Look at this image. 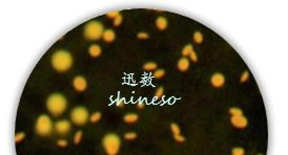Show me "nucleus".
Segmentation results:
<instances>
[{
	"label": "nucleus",
	"instance_id": "f257e3e1",
	"mask_svg": "<svg viewBox=\"0 0 288 155\" xmlns=\"http://www.w3.org/2000/svg\"><path fill=\"white\" fill-rule=\"evenodd\" d=\"M52 65L57 71H66L73 65V57L66 51H58L52 57Z\"/></svg>",
	"mask_w": 288,
	"mask_h": 155
},
{
	"label": "nucleus",
	"instance_id": "f03ea898",
	"mask_svg": "<svg viewBox=\"0 0 288 155\" xmlns=\"http://www.w3.org/2000/svg\"><path fill=\"white\" fill-rule=\"evenodd\" d=\"M66 106H67L66 99L59 93H54V95H49L48 101H46V108L55 116L62 114L65 111Z\"/></svg>",
	"mask_w": 288,
	"mask_h": 155
},
{
	"label": "nucleus",
	"instance_id": "7ed1b4c3",
	"mask_svg": "<svg viewBox=\"0 0 288 155\" xmlns=\"http://www.w3.org/2000/svg\"><path fill=\"white\" fill-rule=\"evenodd\" d=\"M103 148L107 155H117L121 146V140L117 134L109 133L103 137Z\"/></svg>",
	"mask_w": 288,
	"mask_h": 155
},
{
	"label": "nucleus",
	"instance_id": "20e7f679",
	"mask_svg": "<svg viewBox=\"0 0 288 155\" xmlns=\"http://www.w3.org/2000/svg\"><path fill=\"white\" fill-rule=\"evenodd\" d=\"M104 27L103 24L100 21H90L88 23L85 25L84 29V36L85 38H87L88 40H99L100 38H102L104 33Z\"/></svg>",
	"mask_w": 288,
	"mask_h": 155
},
{
	"label": "nucleus",
	"instance_id": "39448f33",
	"mask_svg": "<svg viewBox=\"0 0 288 155\" xmlns=\"http://www.w3.org/2000/svg\"><path fill=\"white\" fill-rule=\"evenodd\" d=\"M36 132L39 135L42 136H46V135L51 134L52 130H53V123L52 120L49 118V115H40L38 117L37 122H36Z\"/></svg>",
	"mask_w": 288,
	"mask_h": 155
},
{
	"label": "nucleus",
	"instance_id": "423d86ee",
	"mask_svg": "<svg viewBox=\"0 0 288 155\" xmlns=\"http://www.w3.org/2000/svg\"><path fill=\"white\" fill-rule=\"evenodd\" d=\"M71 120L74 124L76 125H84L86 122L90 120V114H88V111L85 109L84 107H76L72 110L71 112Z\"/></svg>",
	"mask_w": 288,
	"mask_h": 155
},
{
	"label": "nucleus",
	"instance_id": "0eeeda50",
	"mask_svg": "<svg viewBox=\"0 0 288 155\" xmlns=\"http://www.w3.org/2000/svg\"><path fill=\"white\" fill-rule=\"evenodd\" d=\"M73 87L75 88V90L79 91V92L84 91L87 87V82H86V80H85V78H83L81 76L75 77L73 80Z\"/></svg>",
	"mask_w": 288,
	"mask_h": 155
},
{
	"label": "nucleus",
	"instance_id": "6e6552de",
	"mask_svg": "<svg viewBox=\"0 0 288 155\" xmlns=\"http://www.w3.org/2000/svg\"><path fill=\"white\" fill-rule=\"evenodd\" d=\"M54 128H55V130H56L57 133L66 134L71 130L72 126H71L70 122H67V121H59L55 124Z\"/></svg>",
	"mask_w": 288,
	"mask_h": 155
},
{
	"label": "nucleus",
	"instance_id": "1a4fd4ad",
	"mask_svg": "<svg viewBox=\"0 0 288 155\" xmlns=\"http://www.w3.org/2000/svg\"><path fill=\"white\" fill-rule=\"evenodd\" d=\"M231 124L236 128H245L248 125V122L243 115H238V116H231L230 118Z\"/></svg>",
	"mask_w": 288,
	"mask_h": 155
},
{
	"label": "nucleus",
	"instance_id": "9d476101",
	"mask_svg": "<svg viewBox=\"0 0 288 155\" xmlns=\"http://www.w3.org/2000/svg\"><path fill=\"white\" fill-rule=\"evenodd\" d=\"M210 82H211L212 86L216 88H220L222 87L224 84H225V78L222 73H215L214 76L211 77L210 79Z\"/></svg>",
	"mask_w": 288,
	"mask_h": 155
},
{
	"label": "nucleus",
	"instance_id": "9b49d317",
	"mask_svg": "<svg viewBox=\"0 0 288 155\" xmlns=\"http://www.w3.org/2000/svg\"><path fill=\"white\" fill-rule=\"evenodd\" d=\"M102 38H103V40L105 41V42L109 43V42H113V41L115 40L116 34H115V32H114L113 29H105L104 33H103V36H102Z\"/></svg>",
	"mask_w": 288,
	"mask_h": 155
},
{
	"label": "nucleus",
	"instance_id": "f8f14e48",
	"mask_svg": "<svg viewBox=\"0 0 288 155\" xmlns=\"http://www.w3.org/2000/svg\"><path fill=\"white\" fill-rule=\"evenodd\" d=\"M177 67H178L179 70H181V71L187 70V69L189 68V60H188L187 58H185V57L181 58V59L178 61Z\"/></svg>",
	"mask_w": 288,
	"mask_h": 155
},
{
	"label": "nucleus",
	"instance_id": "ddd939ff",
	"mask_svg": "<svg viewBox=\"0 0 288 155\" xmlns=\"http://www.w3.org/2000/svg\"><path fill=\"white\" fill-rule=\"evenodd\" d=\"M101 47L97 44H93V45L90 46L88 48V54L91 55L93 58H98L101 55Z\"/></svg>",
	"mask_w": 288,
	"mask_h": 155
},
{
	"label": "nucleus",
	"instance_id": "4468645a",
	"mask_svg": "<svg viewBox=\"0 0 288 155\" xmlns=\"http://www.w3.org/2000/svg\"><path fill=\"white\" fill-rule=\"evenodd\" d=\"M123 120L127 124H132L139 120V115L136 114V113H127V114L124 115Z\"/></svg>",
	"mask_w": 288,
	"mask_h": 155
},
{
	"label": "nucleus",
	"instance_id": "2eb2a0df",
	"mask_svg": "<svg viewBox=\"0 0 288 155\" xmlns=\"http://www.w3.org/2000/svg\"><path fill=\"white\" fill-rule=\"evenodd\" d=\"M156 26L159 29L164 30L166 27H167V20H166V18L162 17V16L161 17H158L156 20Z\"/></svg>",
	"mask_w": 288,
	"mask_h": 155
},
{
	"label": "nucleus",
	"instance_id": "dca6fc26",
	"mask_svg": "<svg viewBox=\"0 0 288 155\" xmlns=\"http://www.w3.org/2000/svg\"><path fill=\"white\" fill-rule=\"evenodd\" d=\"M193 51V45H190V44H188V45L184 46L183 49H182V56L186 58L187 56H189L190 54Z\"/></svg>",
	"mask_w": 288,
	"mask_h": 155
},
{
	"label": "nucleus",
	"instance_id": "f3484780",
	"mask_svg": "<svg viewBox=\"0 0 288 155\" xmlns=\"http://www.w3.org/2000/svg\"><path fill=\"white\" fill-rule=\"evenodd\" d=\"M143 68L145 69V70H157V64L154 62H148V63H145V64L143 65Z\"/></svg>",
	"mask_w": 288,
	"mask_h": 155
},
{
	"label": "nucleus",
	"instance_id": "a211bd4d",
	"mask_svg": "<svg viewBox=\"0 0 288 155\" xmlns=\"http://www.w3.org/2000/svg\"><path fill=\"white\" fill-rule=\"evenodd\" d=\"M229 113L232 115V116H238V115H243V112H242V110L241 109H239V108H236V107H234V108H230L229 109Z\"/></svg>",
	"mask_w": 288,
	"mask_h": 155
},
{
	"label": "nucleus",
	"instance_id": "6ab92c4d",
	"mask_svg": "<svg viewBox=\"0 0 288 155\" xmlns=\"http://www.w3.org/2000/svg\"><path fill=\"white\" fill-rule=\"evenodd\" d=\"M193 41H195L196 43H202V41H203V35H202L200 32H196L195 34H193Z\"/></svg>",
	"mask_w": 288,
	"mask_h": 155
},
{
	"label": "nucleus",
	"instance_id": "aec40b11",
	"mask_svg": "<svg viewBox=\"0 0 288 155\" xmlns=\"http://www.w3.org/2000/svg\"><path fill=\"white\" fill-rule=\"evenodd\" d=\"M100 118H101V113L100 112H95L90 116V121L92 122V123H97Z\"/></svg>",
	"mask_w": 288,
	"mask_h": 155
},
{
	"label": "nucleus",
	"instance_id": "412c9836",
	"mask_svg": "<svg viewBox=\"0 0 288 155\" xmlns=\"http://www.w3.org/2000/svg\"><path fill=\"white\" fill-rule=\"evenodd\" d=\"M163 95H164V89H163V87H159V88H158V89H157L156 93H155L154 99H155V100H159V99H161L162 96H163Z\"/></svg>",
	"mask_w": 288,
	"mask_h": 155
},
{
	"label": "nucleus",
	"instance_id": "4be33fe9",
	"mask_svg": "<svg viewBox=\"0 0 288 155\" xmlns=\"http://www.w3.org/2000/svg\"><path fill=\"white\" fill-rule=\"evenodd\" d=\"M165 74V71L163 70V69H157V70L154 71V77L156 78V79H161V78L164 77Z\"/></svg>",
	"mask_w": 288,
	"mask_h": 155
},
{
	"label": "nucleus",
	"instance_id": "5701e85b",
	"mask_svg": "<svg viewBox=\"0 0 288 155\" xmlns=\"http://www.w3.org/2000/svg\"><path fill=\"white\" fill-rule=\"evenodd\" d=\"M170 130H171V132L174 133V135L180 134V127L177 125V124H175V123H173L170 125Z\"/></svg>",
	"mask_w": 288,
	"mask_h": 155
},
{
	"label": "nucleus",
	"instance_id": "b1692460",
	"mask_svg": "<svg viewBox=\"0 0 288 155\" xmlns=\"http://www.w3.org/2000/svg\"><path fill=\"white\" fill-rule=\"evenodd\" d=\"M244 153H245L244 149H243V148H240V147L232 149V151H231V154H232V155H244Z\"/></svg>",
	"mask_w": 288,
	"mask_h": 155
},
{
	"label": "nucleus",
	"instance_id": "393cba45",
	"mask_svg": "<svg viewBox=\"0 0 288 155\" xmlns=\"http://www.w3.org/2000/svg\"><path fill=\"white\" fill-rule=\"evenodd\" d=\"M23 138H26V133L24 132H19V133L15 135V142L19 143L21 140H23Z\"/></svg>",
	"mask_w": 288,
	"mask_h": 155
},
{
	"label": "nucleus",
	"instance_id": "a878e982",
	"mask_svg": "<svg viewBox=\"0 0 288 155\" xmlns=\"http://www.w3.org/2000/svg\"><path fill=\"white\" fill-rule=\"evenodd\" d=\"M136 137H137V133H135V132H127L124 134V138H126L127 140H135Z\"/></svg>",
	"mask_w": 288,
	"mask_h": 155
},
{
	"label": "nucleus",
	"instance_id": "bb28decb",
	"mask_svg": "<svg viewBox=\"0 0 288 155\" xmlns=\"http://www.w3.org/2000/svg\"><path fill=\"white\" fill-rule=\"evenodd\" d=\"M81 138H82V132L81 131H78L75 133V136H74V143L75 144H79L81 142Z\"/></svg>",
	"mask_w": 288,
	"mask_h": 155
},
{
	"label": "nucleus",
	"instance_id": "cd10ccee",
	"mask_svg": "<svg viewBox=\"0 0 288 155\" xmlns=\"http://www.w3.org/2000/svg\"><path fill=\"white\" fill-rule=\"evenodd\" d=\"M119 15H120V12H119V11H113V12H109V13L106 14L107 17H109V18H112V19L117 18Z\"/></svg>",
	"mask_w": 288,
	"mask_h": 155
},
{
	"label": "nucleus",
	"instance_id": "c85d7f7f",
	"mask_svg": "<svg viewBox=\"0 0 288 155\" xmlns=\"http://www.w3.org/2000/svg\"><path fill=\"white\" fill-rule=\"evenodd\" d=\"M121 23H122V16L119 15L117 18L114 19V25H115V26H119Z\"/></svg>",
	"mask_w": 288,
	"mask_h": 155
},
{
	"label": "nucleus",
	"instance_id": "c756f323",
	"mask_svg": "<svg viewBox=\"0 0 288 155\" xmlns=\"http://www.w3.org/2000/svg\"><path fill=\"white\" fill-rule=\"evenodd\" d=\"M248 77H249L248 71H244L242 76H241V82H246L248 80Z\"/></svg>",
	"mask_w": 288,
	"mask_h": 155
},
{
	"label": "nucleus",
	"instance_id": "7c9ffc66",
	"mask_svg": "<svg viewBox=\"0 0 288 155\" xmlns=\"http://www.w3.org/2000/svg\"><path fill=\"white\" fill-rule=\"evenodd\" d=\"M137 38L139 39H148V34L145 32H141L137 35Z\"/></svg>",
	"mask_w": 288,
	"mask_h": 155
},
{
	"label": "nucleus",
	"instance_id": "2f4dec72",
	"mask_svg": "<svg viewBox=\"0 0 288 155\" xmlns=\"http://www.w3.org/2000/svg\"><path fill=\"white\" fill-rule=\"evenodd\" d=\"M124 103H125V100H124V99H118L117 101H116V106H118V107H123V106H124Z\"/></svg>",
	"mask_w": 288,
	"mask_h": 155
},
{
	"label": "nucleus",
	"instance_id": "473e14b6",
	"mask_svg": "<svg viewBox=\"0 0 288 155\" xmlns=\"http://www.w3.org/2000/svg\"><path fill=\"white\" fill-rule=\"evenodd\" d=\"M174 137H175V140H177V142H179V143H183L184 140H185L184 136H182L181 134H178V135H174Z\"/></svg>",
	"mask_w": 288,
	"mask_h": 155
},
{
	"label": "nucleus",
	"instance_id": "72a5a7b5",
	"mask_svg": "<svg viewBox=\"0 0 288 155\" xmlns=\"http://www.w3.org/2000/svg\"><path fill=\"white\" fill-rule=\"evenodd\" d=\"M57 145L59 147H66L67 146V142H66L65 140H59L57 142Z\"/></svg>",
	"mask_w": 288,
	"mask_h": 155
},
{
	"label": "nucleus",
	"instance_id": "f704fd0d",
	"mask_svg": "<svg viewBox=\"0 0 288 155\" xmlns=\"http://www.w3.org/2000/svg\"><path fill=\"white\" fill-rule=\"evenodd\" d=\"M189 58H190V60L193 61V62H197V61H198V57H197V54L195 51H193L192 54L189 55Z\"/></svg>",
	"mask_w": 288,
	"mask_h": 155
},
{
	"label": "nucleus",
	"instance_id": "c9c22d12",
	"mask_svg": "<svg viewBox=\"0 0 288 155\" xmlns=\"http://www.w3.org/2000/svg\"><path fill=\"white\" fill-rule=\"evenodd\" d=\"M144 106H145V102H144V101H139V102H138V108L142 109Z\"/></svg>",
	"mask_w": 288,
	"mask_h": 155
},
{
	"label": "nucleus",
	"instance_id": "e433bc0d",
	"mask_svg": "<svg viewBox=\"0 0 288 155\" xmlns=\"http://www.w3.org/2000/svg\"><path fill=\"white\" fill-rule=\"evenodd\" d=\"M258 155H262V154H258Z\"/></svg>",
	"mask_w": 288,
	"mask_h": 155
}]
</instances>
